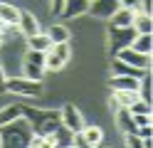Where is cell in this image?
I'll return each instance as SVG.
<instances>
[{
    "mask_svg": "<svg viewBox=\"0 0 153 148\" xmlns=\"http://www.w3.org/2000/svg\"><path fill=\"white\" fill-rule=\"evenodd\" d=\"M89 10V0H64L62 15L64 17H79Z\"/></svg>",
    "mask_w": 153,
    "mask_h": 148,
    "instance_id": "13",
    "label": "cell"
},
{
    "mask_svg": "<svg viewBox=\"0 0 153 148\" xmlns=\"http://www.w3.org/2000/svg\"><path fill=\"white\" fill-rule=\"evenodd\" d=\"M17 32L25 35V37H32L40 32V22L37 17L30 13V10H20V20H17Z\"/></svg>",
    "mask_w": 153,
    "mask_h": 148,
    "instance_id": "10",
    "label": "cell"
},
{
    "mask_svg": "<svg viewBox=\"0 0 153 148\" xmlns=\"http://www.w3.org/2000/svg\"><path fill=\"white\" fill-rule=\"evenodd\" d=\"M116 126L121 133H136V126H133V118L128 114V109H116Z\"/></svg>",
    "mask_w": 153,
    "mask_h": 148,
    "instance_id": "19",
    "label": "cell"
},
{
    "mask_svg": "<svg viewBox=\"0 0 153 148\" xmlns=\"http://www.w3.org/2000/svg\"><path fill=\"white\" fill-rule=\"evenodd\" d=\"M109 86L114 89V91H136L138 89V79H133V77H111Z\"/></svg>",
    "mask_w": 153,
    "mask_h": 148,
    "instance_id": "14",
    "label": "cell"
},
{
    "mask_svg": "<svg viewBox=\"0 0 153 148\" xmlns=\"http://www.w3.org/2000/svg\"><path fill=\"white\" fill-rule=\"evenodd\" d=\"M146 72H148V69L131 67V64L121 62V59H116V57H114V62H111V77H133V79H141Z\"/></svg>",
    "mask_w": 153,
    "mask_h": 148,
    "instance_id": "11",
    "label": "cell"
},
{
    "mask_svg": "<svg viewBox=\"0 0 153 148\" xmlns=\"http://www.w3.org/2000/svg\"><path fill=\"white\" fill-rule=\"evenodd\" d=\"M89 3H91V0H89Z\"/></svg>",
    "mask_w": 153,
    "mask_h": 148,
    "instance_id": "35",
    "label": "cell"
},
{
    "mask_svg": "<svg viewBox=\"0 0 153 148\" xmlns=\"http://www.w3.org/2000/svg\"><path fill=\"white\" fill-rule=\"evenodd\" d=\"M131 118H133V126H148L151 123V114H131Z\"/></svg>",
    "mask_w": 153,
    "mask_h": 148,
    "instance_id": "26",
    "label": "cell"
},
{
    "mask_svg": "<svg viewBox=\"0 0 153 148\" xmlns=\"http://www.w3.org/2000/svg\"><path fill=\"white\" fill-rule=\"evenodd\" d=\"M5 82H7V74L3 69V62H0V94H5Z\"/></svg>",
    "mask_w": 153,
    "mask_h": 148,
    "instance_id": "30",
    "label": "cell"
},
{
    "mask_svg": "<svg viewBox=\"0 0 153 148\" xmlns=\"http://www.w3.org/2000/svg\"><path fill=\"white\" fill-rule=\"evenodd\" d=\"M50 47H52V42L47 37V32H37L32 37H27V49H32V52H47Z\"/></svg>",
    "mask_w": 153,
    "mask_h": 148,
    "instance_id": "22",
    "label": "cell"
},
{
    "mask_svg": "<svg viewBox=\"0 0 153 148\" xmlns=\"http://www.w3.org/2000/svg\"><path fill=\"white\" fill-rule=\"evenodd\" d=\"M136 136H138V138H151V136H153L151 123H148V126H138V128H136Z\"/></svg>",
    "mask_w": 153,
    "mask_h": 148,
    "instance_id": "28",
    "label": "cell"
},
{
    "mask_svg": "<svg viewBox=\"0 0 153 148\" xmlns=\"http://www.w3.org/2000/svg\"><path fill=\"white\" fill-rule=\"evenodd\" d=\"M17 118H22V106L20 104H10V106H3L0 109V128L17 121Z\"/></svg>",
    "mask_w": 153,
    "mask_h": 148,
    "instance_id": "18",
    "label": "cell"
},
{
    "mask_svg": "<svg viewBox=\"0 0 153 148\" xmlns=\"http://www.w3.org/2000/svg\"><path fill=\"white\" fill-rule=\"evenodd\" d=\"M22 118L30 123L32 133L35 136H52L57 128L62 126L59 121V111H40V109H30V106H22Z\"/></svg>",
    "mask_w": 153,
    "mask_h": 148,
    "instance_id": "1",
    "label": "cell"
},
{
    "mask_svg": "<svg viewBox=\"0 0 153 148\" xmlns=\"http://www.w3.org/2000/svg\"><path fill=\"white\" fill-rule=\"evenodd\" d=\"M59 121H62L64 128H69L72 133H79L82 128H84V118H82L79 109H76L74 104H64L59 109Z\"/></svg>",
    "mask_w": 153,
    "mask_h": 148,
    "instance_id": "7",
    "label": "cell"
},
{
    "mask_svg": "<svg viewBox=\"0 0 153 148\" xmlns=\"http://www.w3.org/2000/svg\"><path fill=\"white\" fill-rule=\"evenodd\" d=\"M133 37H136V30L133 27H109V54L114 57L116 52L131 47Z\"/></svg>",
    "mask_w": 153,
    "mask_h": 148,
    "instance_id": "5",
    "label": "cell"
},
{
    "mask_svg": "<svg viewBox=\"0 0 153 148\" xmlns=\"http://www.w3.org/2000/svg\"><path fill=\"white\" fill-rule=\"evenodd\" d=\"M131 27L136 30V35H151V32H153V20H151V15H143V13L136 10Z\"/></svg>",
    "mask_w": 153,
    "mask_h": 148,
    "instance_id": "16",
    "label": "cell"
},
{
    "mask_svg": "<svg viewBox=\"0 0 153 148\" xmlns=\"http://www.w3.org/2000/svg\"><path fill=\"white\" fill-rule=\"evenodd\" d=\"M131 49H133V52H138V54L151 57V49H153V37H151V35H136V37H133V42H131Z\"/></svg>",
    "mask_w": 153,
    "mask_h": 148,
    "instance_id": "23",
    "label": "cell"
},
{
    "mask_svg": "<svg viewBox=\"0 0 153 148\" xmlns=\"http://www.w3.org/2000/svg\"><path fill=\"white\" fill-rule=\"evenodd\" d=\"M138 101V94L136 91H114L111 94V104L114 109H128L131 104Z\"/></svg>",
    "mask_w": 153,
    "mask_h": 148,
    "instance_id": "17",
    "label": "cell"
},
{
    "mask_svg": "<svg viewBox=\"0 0 153 148\" xmlns=\"http://www.w3.org/2000/svg\"><path fill=\"white\" fill-rule=\"evenodd\" d=\"M69 57H72L69 42L52 45V47L45 52V69H47V72H59V69H64V64L69 62Z\"/></svg>",
    "mask_w": 153,
    "mask_h": 148,
    "instance_id": "3",
    "label": "cell"
},
{
    "mask_svg": "<svg viewBox=\"0 0 153 148\" xmlns=\"http://www.w3.org/2000/svg\"><path fill=\"white\" fill-rule=\"evenodd\" d=\"M143 148H153V141H151V138H143Z\"/></svg>",
    "mask_w": 153,
    "mask_h": 148,
    "instance_id": "32",
    "label": "cell"
},
{
    "mask_svg": "<svg viewBox=\"0 0 153 148\" xmlns=\"http://www.w3.org/2000/svg\"><path fill=\"white\" fill-rule=\"evenodd\" d=\"M5 91L35 99V96H42V82H30V79H25V77H13V79L5 82Z\"/></svg>",
    "mask_w": 153,
    "mask_h": 148,
    "instance_id": "4",
    "label": "cell"
},
{
    "mask_svg": "<svg viewBox=\"0 0 153 148\" xmlns=\"http://www.w3.org/2000/svg\"><path fill=\"white\" fill-rule=\"evenodd\" d=\"M133 15H136V10H128V7H119L116 13H114L109 20H111V27H131L133 22Z\"/></svg>",
    "mask_w": 153,
    "mask_h": 148,
    "instance_id": "15",
    "label": "cell"
},
{
    "mask_svg": "<svg viewBox=\"0 0 153 148\" xmlns=\"http://www.w3.org/2000/svg\"><path fill=\"white\" fill-rule=\"evenodd\" d=\"M62 7H64V0H50V10L54 15H62Z\"/></svg>",
    "mask_w": 153,
    "mask_h": 148,
    "instance_id": "29",
    "label": "cell"
},
{
    "mask_svg": "<svg viewBox=\"0 0 153 148\" xmlns=\"http://www.w3.org/2000/svg\"><path fill=\"white\" fill-rule=\"evenodd\" d=\"M0 45H3V37H0Z\"/></svg>",
    "mask_w": 153,
    "mask_h": 148,
    "instance_id": "34",
    "label": "cell"
},
{
    "mask_svg": "<svg viewBox=\"0 0 153 148\" xmlns=\"http://www.w3.org/2000/svg\"><path fill=\"white\" fill-rule=\"evenodd\" d=\"M32 128L25 118H17V121L7 123L0 128V148H27L32 138Z\"/></svg>",
    "mask_w": 153,
    "mask_h": 148,
    "instance_id": "2",
    "label": "cell"
},
{
    "mask_svg": "<svg viewBox=\"0 0 153 148\" xmlns=\"http://www.w3.org/2000/svg\"><path fill=\"white\" fill-rule=\"evenodd\" d=\"M79 133H82L84 141H87L89 146H94V148H99L101 141H104V131H101L99 126H87V123H84V128H82Z\"/></svg>",
    "mask_w": 153,
    "mask_h": 148,
    "instance_id": "20",
    "label": "cell"
},
{
    "mask_svg": "<svg viewBox=\"0 0 153 148\" xmlns=\"http://www.w3.org/2000/svg\"><path fill=\"white\" fill-rule=\"evenodd\" d=\"M47 138H50V143L54 148H69L74 143V133L69 131V128H64V126H59L52 136H47Z\"/></svg>",
    "mask_w": 153,
    "mask_h": 148,
    "instance_id": "12",
    "label": "cell"
},
{
    "mask_svg": "<svg viewBox=\"0 0 153 148\" xmlns=\"http://www.w3.org/2000/svg\"><path fill=\"white\" fill-rule=\"evenodd\" d=\"M0 32H3V22H0Z\"/></svg>",
    "mask_w": 153,
    "mask_h": 148,
    "instance_id": "33",
    "label": "cell"
},
{
    "mask_svg": "<svg viewBox=\"0 0 153 148\" xmlns=\"http://www.w3.org/2000/svg\"><path fill=\"white\" fill-rule=\"evenodd\" d=\"M20 20V7H15L10 3H0V22L3 25H17Z\"/></svg>",
    "mask_w": 153,
    "mask_h": 148,
    "instance_id": "21",
    "label": "cell"
},
{
    "mask_svg": "<svg viewBox=\"0 0 153 148\" xmlns=\"http://www.w3.org/2000/svg\"><path fill=\"white\" fill-rule=\"evenodd\" d=\"M45 52H32L27 49L25 54V79L30 82H42L45 79Z\"/></svg>",
    "mask_w": 153,
    "mask_h": 148,
    "instance_id": "6",
    "label": "cell"
},
{
    "mask_svg": "<svg viewBox=\"0 0 153 148\" xmlns=\"http://www.w3.org/2000/svg\"><path fill=\"white\" fill-rule=\"evenodd\" d=\"M47 37H50L52 45H64V42H69V30H67L64 25H50Z\"/></svg>",
    "mask_w": 153,
    "mask_h": 148,
    "instance_id": "24",
    "label": "cell"
},
{
    "mask_svg": "<svg viewBox=\"0 0 153 148\" xmlns=\"http://www.w3.org/2000/svg\"><path fill=\"white\" fill-rule=\"evenodd\" d=\"M126 148H143V138H138L136 133L126 136Z\"/></svg>",
    "mask_w": 153,
    "mask_h": 148,
    "instance_id": "27",
    "label": "cell"
},
{
    "mask_svg": "<svg viewBox=\"0 0 153 148\" xmlns=\"http://www.w3.org/2000/svg\"><path fill=\"white\" fill-rule=\"evenodd\" d=\"M114 57L121 59V62H126V64H131V67H138V69H148V67H151V57L133 52L131 47H126V49H121V52H116Z\"/></svg>",
    "mask_w": 153,
    "mask_h": 148,
    "instance_id": "9",
    "label": "cell"
},
{
    "mask_svg": "<svg viewBox=\"0 0 153 148\" xmlns=\"http://www.w3.org/2000/svg\"><path fill=\"white\" fill-rule=\"evenodd\" d=\"M119 7H121L119 0H91V3H89V15L101 17V20H109Z\"/></svg>",
    "mask_w": 153,
    "mask_h": 148,
    "instance_id": "8",
    "label": "cell"
},
{
    "mask_svg": "<svg viewBox=\"0 0 153 148\" xmlns=\"http://www.w3.org/2000/svg\"><path fill=\"white\" fill-rule=\"evenodd\" d=\"M121 7H128V10H136L138 7V0H119Z\"/></svg>",
    "mask_w": 153,
    "mask_h": 148,
    "instance_id": "31",
    "label": "cell"
},
{
    "mask_svg": "<svg viewBox=\"0 0 153 148\" xmlns=\"http://www.w3.org/2000/svg\"><path fill=\"white\" fill-rule=\"evenodd\" d=\"M128 114H151V104H146V101H138L136 104H131L128 106Z\"/></svg>",
    "mask_w": 153,
    "mask_h": 148,
    "instance_id": "25",
    "label": "cell"
}]
</instances>
